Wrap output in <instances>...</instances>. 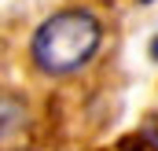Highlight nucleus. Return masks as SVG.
<instances>
[{
  "label": "nucleus",
  "mask_w": 158,
  "mask_h": 151,
  "mask_svg": "<svg viewBox=\"0 0 158 151\" xmlns=\"http://www.w3.org/2000/svg\"><path fill=\"white\" fill-rule=\"evenodd\" d=\"M118 151H151V148H147V144H143L140 136H132V140H125V144H121Z\"/></svg>",
  "instance_id": "4"
},
{
  "label": "nucleus",
  "mask_w": 158,
  "mask_h": 151,
  "mask_svg": "<svg viewBox=\"0 0 158 151\" xmlns=\"http://www.w3.org/2000/svg\"><path fill=\"white\" fill-rule=\"evenodd\" d=\"M0 151H33L30 144H22V148H0Z\"/></svg>",
  "instance_id": "6"
},
{
  "label": "nucleus",
  "mask_w": 158,
  "mask_h": 151,
  "mask_svg": "<svg viewBox=\"0 0 158 151\" xmlns=\"http://www.w3.org/2000/svg\"><path fill=\"white\" fill-rule=\"evenodd\" d=\"M107 44V22L88 4H66L44 15L26 44V59L44 81L81 77Z\"/></svg>",
  "instance_id": "1"
},
{
  "label": "nucleus",
  "mask_w": 158,
  "mask_h": 151,
  "mask_svg": "<svg viewBox=\"0 0 158 151\" xmlns=\"http://www.w3.org/2000/svg\"><path fill=\"white\" fill-rule=\"evenodd\" d=\"M140 4H155V0H140Z\"/></svg>",
  "instance_id": "7"
},
{
  "label": "nucleus",
  "mask_w": 158,
  "mask_h": 151,
  "mask_svg": "<svg viewBox=\"0 0 158 151\" xmlns=\"http://www.w3.org/2000/svg\"><path fill=\"white\" fill-rule=\"evenodd\" d=\"M136 136H140V140H143V144H147L151 151H158V122H147V125H143Z\"/></svg>",
  "instance_id": "3"
},
{
  "label": "nucleus",
  "mask_w": 158,
  "mask_h": 151,
  "mask_svg": "<svg viewBox=\"0 0 158 151\" xmlns=\"http://www.w3.org/2000/svg\"><path fill=\"white\" fill-rule=\"evenodd\" d=\"M147 52H151V59H155V63H158V37L151 41V48H147Z\"/></svg>",
  "instance_id": "5"
},
{
  "label": "nucleus",
  "mask_w": 158,
  "mask_h": 151,
  "mask_svg": "<svg viewBox=\"0 0 158 151\" xmlns=\"http://www.w3.org/2000/svg\"><path fill=\"white\" fill-rule=\"evenodd\" d=\"M33 133V107L22 92L0 88V148H22Z\"/></svg>",
  "instance_id": "2"
}]
</instances>
